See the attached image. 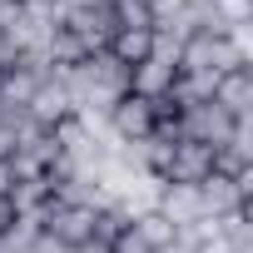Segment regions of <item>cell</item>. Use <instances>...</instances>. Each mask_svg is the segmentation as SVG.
Listing matches in <instances>:
<instances>
[{"label": "cell", "mask_w": 253, "mask_h": 253, "mask_svg": "<svg viewBox=\"0 0 253 253\" xmlns=\"http://www.w3.org/2000/svg\"><path fill=\"white\" fill-rule=\"evenodd\" d=\"M238 50L228 35H213V30H194L184 45H179V70H194V75H228L238 70Z\"/></svg>", "instance_id": "6da1fadb"}, {"label": "cell", "mask_w": 253, "mask_h": 253, "mask_svg": "<svg viewBox=\"0 0 253 253\" xmlns=\"http://www.w3.org/2000/svg\"><path fill=\"white\" fill-rule=\"evenodd\" d=\"M209 174H213V149H209V144H194V139H174V144H169V159H164V169H159V184L199 189Z\"/></svg>", "instance_id": "7a4b0ae2"}, {"label": "cell", "mask_w": 253, "mask_h": 253, "mask_svg": "<svg viewBox=\"0 0 253 253\" xmlns=\"http://www.w3.org/2000/svg\"><path fill=\"white\" fill-rule=\"evenodd\" d=\"M104 119H109V134H114L119 144H139V139H149V134H154V124H159V99L124 94Z\"/></svg>", "instance_id": "3957f363"}, {"label": "cell", "mask_w": 253, "mask_h": 253, "mask_svg": "<svg viewBox=\"0 0 253 253\" xmlns=\"http://www.w3.org/2000/svg\"><path fill=\"white\" fill-rule=\"evenodd\" d=\"M174 129H179V139H194V144L218 149V144L233 134V119L209 99V104H189V109H179V114H174Z\"/></svg>", "instance_id": "277c9868"}, {"label": "cell", "mask_w": 253, "mask_h": 253, "mask_svg": "<svg viewBox=\"0 0 253 253\" xmlns=\"http://www.w3.org/2000/svg\"><path fill=\"white\" fill-rule=\"evenodd\" d=\"M25 114H30V124H40V129H55V124H65L75 114V99H70V84H65L60 70L35 89V99L25 104Z\"/></svg>", "instance_id": "5b68a950"}, {"label": "cell", "mask_w": 253, "mask_h": 253, "mask_svg": "<svg viewBox=\"0 0 253 253\" xmlns=\"http://www.w3.org/2000/svg\"><path fill=\"white\" fill-rule=\"evenodd\" d=\"M213 104H218L233 124H248V114H253V70L238 65V70L218 75V84H213Z\"/></svg>", "instance_id": "8992f818"}, {"label": "cell", "mask_w": 253, "mask_h": 253, "mask_svg": "<svg viewBox=\"0 0 253 253\" xmlns=\"http://www.w3.org/2000/svg\"><path fill=\"white\" fill-rule=\"evenodd\" d=\"M174 75H179V65H169V60H139V65H129V94H139V99H169V89H174Z\"/></svg>", "instance_id": "52a82bcc"}, {"label": "cell", "mask_w": 253, "mask_h": 253, "mask_svg": "<svg viewBox=\"0 0 253 253\" xmlns=\"http://www.w3.org/2000/svg\"><path fill=\"white\" fill-rule=\"evenodd\" d=\"M154 209H159V213H164V218H169V223H174L179 233H184V228H194V223L204 218L199 189H179V184H164V189H159V204H154Z\"/></svg>", "instance_id": "ba28073f"}, {"label": "cell", "mask_w": 253, "mask_h": 253, "mask_svg": "<svg viewBox=\"0 0 253 253\" xmlns=\"http://www.w3.org/2000/svg\"><path fill=\"white\" fill-rule=\"evenodd\" d=\"M199 204H204V218H223V213L243 209L248 199L238 194V179H228V174H209V179L199 184Z\"/></svg>", "instance_id": "9c48e42d"}, {"label": "cell", "mask_w": 253, "mask_h": 253, "mask_svg": "<svg viewBox=\"0 0 253 253\" xmlns=\"http://www.w3.org/2000/svg\"><path fill=\"white\" fill-rule=\"evenodd\" d=\"M149 45H154V30H139V25H119L114 40H109V55L119 65H139L149 60Z\"/></svg>", "instance_id": "30bf717a"}, {"label": "cell", "mask_w": 253, "mask_h": 253, "mask_svg": "<svg viewBox=\"0 0 253 253\" xmlns=\"http://www.w3.org/2000/svg\"><path fill=\"white\" fill-rule=\"evenodd\" d=\"M129 223H134V233H139V238H144L154 253H159V248H169V243L179 238V228H174V223H169L159 209H149V213H139V218H129Z\"/></svg>", "instance_id": "8fae6325"}, {"label": "cell", "mask_w": 253, "mask_h": 253, "mask_svg": "<svg viewBox=\"0 0 253 253\" xmlns=\"http://www.w3.org/2000/svg\"><path fill=\"white\" fill-rule=\"evenodd\" d=\"M209 5H213V20L223 35L238 25H253V0H209Z\"/></svg>", "instance_id": "7c38bea8"}, {"label": "cell", "mask_w": 253, "mask_h": 253, "mask_svg": "<svg viewBox=\"0 0 253 253\" xmlns=\"http://www.w3.org/2000/svg\"><path fill=\"white\" fill-rule=\"evenodd\" d=\"M109 253H154V248L134 233V223H124V228H119V238L109 243Z\"/></svg>", "instance_id": "4fadbf2b"}, {"label": "cell", "mask_w": 253, "mask_h": 253, "mask_svg": "<svg viewBox=\"0 0 253 253\" xmlns=\"http://www.w3.org/2000/svg\"><path fill=\"white\" fill-rule=\"evenodd\" d=\"M194 0H144V10H149V20L159 25V20H174L179 10H189Z\"/></svg>", "instance_id": "5bb4252c"}, {"label": "cell", "mask_w": 253, "mask_h": 253, "mask_svg": "<svg viewBox=\"0 0 253 253\" xmlns=\"http://www.w3.org/2000/svg\"><path fill=\"white\" fill-rule=\"evenodd\" d=\"M10 223H15V209H10V199H0V233H10Z\"/></svg>", "instance_id": "9a60e30c"}, {"label": "cell", "mask_w": 253, "mask_h": 253, "mask_svg": "<svg viewBox=\"0 0 253 253\" xmlns=\"http://www.w3.org/2000/svg\"><path fill=\"white\" fill-rule=\"evenodd\" d=\"M159 253H194V243H189V238H184V233H179V238H174V243H169V248H159Z\"/></svg>", "instance_id": "2e32d148"}, {"label": "cell", "mask_w": 253, "mask_h": 253, "mask_svg": "<svg viewBox=\"0 0 253 253\" xmlns=\"http://www.w3.org/2000/svg\"><path fill=\"white\" fill-rule=\"evenodd\" d=\"M0 5H25V0H0Z\"/></svg>", "instance_id": "e0dca14e"}]
</instances>
